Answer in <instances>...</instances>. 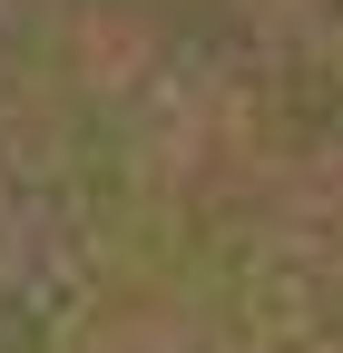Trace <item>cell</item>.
I'll list each match as a JSON object with an SVG mask.
<instances>
[{"instance_id": "1", "label": "cell", "mask_w": 343, "mask_h": 353, "mask_svg": "<svg viewBox=\"0 0 343 353\" xmlns=\"http://www.w3.org/2000/svg\"><path fill=\"white\" fill-rule=\"evenodd\" d=\"M0 353H343V0H0Z\"/></svg>"}]
</instances>
